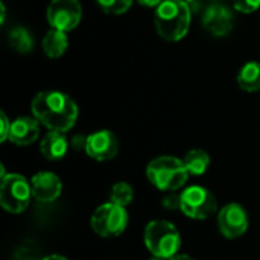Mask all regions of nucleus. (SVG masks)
<instances>
[{"label":"nucleus","mask_w":260,"mask_h":260,"mask_svg":"<svg viewBox=\"0 0 260 260\" xmlns=\"http://www.w3.org/2000/svg\"><path fill=\"white\" fill-rule=\"evenodd\" d=\"M32 114L49 131L67 133L78 119V105L66 93L47 90L32 99Z\"/></svg>","instance_id":"nucleus-1"},{"label":"nucleus","mask_w":260,"mask_h":260,"mask_svg":"<svg viewBox=\"0 0 260 260\" xmlns=\"http://www.w3.org/2000/svg\"><path fill=\"white\" fill-rule=\"evenodd\" d=\"M154 23L163 40L178 41L189 30L190 9L183 0H163V3L155 9Z\"/></svg>","instance_id":"nucleus-2"},{"label":"nucleus","mask_w":260,"mask_h":260,"mask_svg":"<svg viewBox=\"0 0 260 260\" xmlns=\"http://www.w3.org/2000/svg\"><path fill=\"white\" fill-rule=\"evenodd\" d=\"M149 183L161 192L180 190L189 178L183 160L172 155H161L149 161L146 168Z\"/></svg>","instance_id":"nucleus-3"},{"label":"nucleus","mask_w":260,"mask_h":260,"mask_svg":"<svg viewBox=\"0 0 260 260\" xmlns=\"http://www.w3.org/2000/svg\"><path fill=\"white\" fill-rule=\"evenodd\" d=\"M143 242L152 256L171 259L178 254L181 235L172 222L166 219H154L145 227Z\"/></svg>","instance_id":"nucleus-4"},{"label":"nucleus","mask_w":260,"mask_h":260,"mask_svg":"<svg viewBox=\"0 0 260 260\" xmlns=\"http://www.w3.org/2000/svg\"><path fill=\"white\" fill-rule=\"evenodd\" d=\"M32 187L30 183L20 174H6L0 183V204L12 215L24 212L30 203Z\"/></svg>","instance_id":"nucleus-5"},{"label":"nucleus","mask_w":260,"mask_h":260,"mask_svg":"<svg viewBox=\"0 0 260 260\" xmlns=\"http://www.w3.org/2000/svg\"><path fill=\"white\" fill-rule=\"evenodd\" d=\"M91 229L101 238H116L122 235L128 225V213L125 207L114 203L99 206L91 215Z\"/></svg>","instance_id":"nucleus-6"},{"label":"nucleus","mask_w":260,"mask_h":260,"mask_svg":"<svg viewBox=\"0 0 260 260\" xmlns=\"http://www.w3.org/2000/svg\"><path fill=\"white\" fill-rule=\"evenodd\" d=\"M180 210L190 219H207L218 212L215 195L203 186H190L180 195Z\"/></svg>","instance_id":"nucleus-7"},{"label":"nucleus","mask_w":260,"mask_h":260,"mask_svg":"<svg viewBox=\"0 0 260 260\" xmlns=\"http://www.w3.org/2000/svg\"><path fill=\"white\" fill-rule=\"evenodd\" d=\"M46 17L53 29L69 32L79 24L82 9L78 0H52L47 6Z\"/></svg>","instance_id":"nucleus-8"},{"label":"nucleus","mask_w":260,"mask_h":260,"mask_svg":"<svg viewBox=\"0 0 260 260\" xmlns=\"http://www.w3.org/2000/svg\"><path fill=\"white\" fill-rule=\"evenodd\" d=\"M248 224L250 219L247 210L238 203L225 204L218 212V227L227 239H238L244 236L248 230Z\"/></svg>","instance_id":"nucleus-9"},{"label":"nucleus","mask_w":260,"mask_h":260,"mask_svg":"<svg viewBox=\"0 0 260 260\" xmlns=\"http://www.w3.org/2000/svg\"><path fill=\"white\" fill-rule=\"evenodd\" d=\"M84 151L87 152L90 158L96 161H108L117 155L119 140L111 131L101 129L87 136Z\"/></svg>","instance_id":"nucleus-10"},{"label":"nucleus","mask_w":260,"mask_h":260,"mask_svg":"<svg viewBox=\"0 0 260 260\" xmlns=\"http://www.w3.org/2000/svg\"><path fill=\"white\" fill-rule=\"evenodd\" d=\"M32 195L38 203H53L62 192V183L53 172L43 171L30 180Z\"/></svg>","instance_id":"nucleus-11"},{"label":"nucleus","mask_w":260,"mask_h":260,"mask_svg":"<svg viewBox=\"0 0 260 260\" xmlns=\"http://www.w3.org/2000/svg\"><path fill=\"white\" fill-rule=\"evenodd\" d=\"M203 24L215 37H225L233 29V14L224 5H212L203 15Z\"/></svg>","instance_id":"nucleus-12"},{"label":"nucleus","mask_w":260,"mask_h":260,"mask_svg":"<svg viewBox=\"0 0 260 260\" xmlns=\"http://www.w3.org/2000/svg\"><path fill=\"white\" fill-rule=\"evenodd\" d=\"M40 136V122L35 117H18L11 123L9 142L17 146L32 145Z\"/></svg>","instance_id":"nucleus-13"},{"label":"nucleus","mask_w":260,"mask_h":260,"mask_svg":"<svg viewBox=\"0 0 260 260\" xmlns=\"http://www.w3.org/2000/svg\"><path fill=\"white\" fill-rule=\"evenodd\" d=\"M40 151L43 154V157L49 161H58L61 160L67 151H69V140L64 136V133H58V131H49L41 143H40Z\"/></svg>","instance_id":"nucleus-14"},{"label":"nucleus","mask_w":260,"mask_h":260,"mask_svg":"<svg viewBox=\"0 0 260 260\" xmlns=\"http://www.w3.org/2000/svg\"><path fill=\"white\" fill-rule=\"evenodd\" d=\"M69 46L66 32L58 29H50L43 38V50L49 58H59Z\"/></svg>","instance_id":"nucleus-15"},{"label":"nucleus","mask_w":260,"mask_h":260,"mask_svg":"<svg viewBox=\"0 0 260 260\" xmlns=\"http://www.w3.org/2000/svg\"><path fill=\"white\" fill-rule=\"evenodd\" d=\"M183 163L189 175L201 177L207 172L210 166V155L203 149H192L184 155Z\"/></svg>","instance_id":"nucleus-16"},{"label":"nucleus","mask_w":260,"mask_h":260,"mask_svg":"<svg viewBox=\"0 0 260 260\" xmlns=\"http://www.w3.org/2000/svg\"><path fill=\"white\" fill-rule=\"evenodd\" d=\"M238 84L244 91L253 93L260 90V62L251 61L247 62L239 75H238Z\"/></svg>","instance_id":"nucleus-17"},{"label":"nucleus","mask_w":260,"mask_h":260,"mask_svg":"<svg viewBox=\"0 0 260 260\" xmlns=\"http://www.w3.org/2000/svg\"><path fill=\"white\" fill-rule=\"evenodd\" d=\"M9 43L20 53H27L34 47V38H32L30 32L27 29L21 27V26L14 27L9 32Z\"/></svg>","instance_id":"nucleus-18"},{"label":"nucleus","mask_w":260,"mask_h":260,"mask_svg":"<svg viewBox=\"0 0 260 260\" xmlns=\"http://www.w3.org/2000/svg\"><path fill=\"white\" fill-rule=\"evenodd\" d=\"M133 200H134V190L128 183L119 181L111 187V192H110V201L111 203L122 206V207H126L128 204H131Z\"/></svg>","instance_id":"nucleus-19"},{"label":"nucleus","mask_w":260,"mask_h":260,"mask_svg":"<svg viewBox=\"0 0 260 260\" xmlns=\"http://www.w3.org/2000/svg\"><path fill=\"white\" fill-rule=\"evenodd\" d=\"M96 3L101 6L104 12L119 15L129 9L133 0H96Z\"/></svg>","instance_id":"nucleus-20"},{"label":"nucleus","mask_w":260,"mask_h":260,"mask_svg":"<svg viewBox=\"0 0 260 260\" xmlns=\"http://www.w3.org/2000/svg\"><path fill=\"white\" fill-rule=\"evenodd\" d=\"M233 6L244 14H250L254 12L256 9H259L260 0H233Z\"/></svg>","instance_id":"nucleus-21"},{"label":"nucleus","mask_w":260,"mask_h":260,"mask_svg":"<svg viewBox=\"0 0 260 260\" xmlns=\"http://www.w3.org/2000/svg\"><path fill=\"white\" fill-rule=\"evenodd\" d=\"M0 123H2V129H0V142H5L9 139V133H11V123L6 117L5 113H0Z\"/></svg>","instance_id":"nucleus-22"},{"label":"nucleus","mask_w":260,"mask_h":260,"mask_svg":"<svg viewBox=\"0 0 260 260\" xmlns=\"http://www.w3.org/2000/svg\"><path fill=\"white\" fill-rule=\"evenodd\" d=\"M137 2L143 6H148V8H158L163 3V0H137Z\"/></svg>","instance_id":"nucleus-23"},{"label":"nucleus","mask_w":260,"mask_h":260,"mask_svg":"<svg viewBox=\"0 0 260 260\" xmlns=\"http://www.w3.org/2000/svg\"><path fill=\"white\" fill-rule=\"evenodd\" d=\"M169 260H195L193 257L187 256V254H175L174 257H171Z\"/></svg>","instance_id":"nucleus-24"},{"label":"nucleus","mask_w":260,"mask_h":260,"mask_svg":"<svg viewBox=\"0 0 260 260\" xmlns=\"http://www.w3.org/2000/svg\"><path fill=\"white\" fill-rule=\"evenodd\" d=\"M41 260H69L67 257H64V256H59V254H50V256H46L44 259Z\"/></svg>","instance_id":"nucleus-25"},{"label":"nucleus","mask_w":260,"mask_h":260,"mask_svg":"<svg viewBox=\"0 0 260 260\" xmlns=\"http://www.w3.org/2000/svg\"><path fill=\"white\" fill-rule=\"evenodd\" d=\"M0 12H2V18H0V21H2V23H5V14H6L5 3H0Z\"/></svg>","instance_id":"nucleus-26"},{"label":"nucleus","mask_w":260,"mask_h":260,"mask_svg":"<svg viewBox=\"0 0 260 260\" xmlns=\"http://www.w3.org/2000/svg\"><path fill=\"white\" fill-rule=\"evenodd\" d=\"M151 260H169V259H163V257H155V256H152V259Z\"/></svg>","instance_id":"nucleus-27"},{"label":"nucleus","mask_w":260,"mask_h":260,"mask_svg":"<svg viewBox=\"0 0 260 260\" xmlns=\"http://www.w3.org/2000/svg\"><path fill=\"white\" fill-rule=\"evenodd\" d=\"M183 2H186V3H189V2H193V0H183Z\"/></svg>","instance_id":"nucleus-28"}]
</instances>
